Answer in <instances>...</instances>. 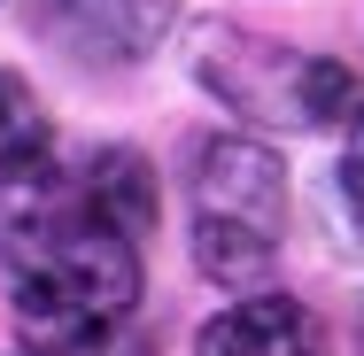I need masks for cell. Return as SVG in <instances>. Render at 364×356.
Returning <instances> with one entry per match:
<instances>
[{
  "label": "cell",
  "instance_id": "obj_3",
  "mask_svg": "<svg viewBox=\"0 0 364 356\" xmlns=\"http://www.w3.org/2000/svg\"><path fill=\"white\" fill-rule=\"evenodd\" d=\"M210 47H202V85L232 101L240 117H264V124H279V132H318V124H333V117H349L357 109V77L341 70V63H326V55H302L287 39H232V31H202Z\"/></svg>",
  "mask_w": 364,
  "mask_h": 356
},
{
  "label": "cell",
  "instance_id": "obj_2",
  "mask_svg": "<svg viewBox=\"0 0 364 356\" xmlns=\"http://www.w3.org/2000/svg\"><path fill=\"white\" fill-rule=\"evenodd\" d=\"M186 240L194 264L218 286H256L272 279L287 248V171L279 155L248 132H218L194 147L186 171Z\"/></svg>",
  "mask_w": 364,
  "mask_h": 356
},
{
  "label": "cell",
  "instance_id": "obj_7",
  "mask_svg": "<svg viewBox=\"0 0 364 356\" xmlns=\"http://www.w3.org/2000/svg\"><path fill=\"white\" fill-rule=\"evenodd\" d=\"M47 109H39V93L23 85L16 70H0V178H39L47 171Z\"/></svg>",
  "mask_w": 364,
  "mask_h": 356
},
{
  "label": "cell",
  "instance_id": "obj_5",
  "mask_svg": "<svg viewBox=\"0 0 364 356\" xmlns=\"http://www.w3.org/2000/svg\"><path fill=\"white\" fill-rule=\"evenodd\" d=\"M55 186H70L93 217H109V225L132 232V240L155 225V178H147V155H140V147H93V155H85L77 171H63Z\"/></svg>",
  "mask_w": 364,
  "mask_h": 356
},
{
  "label": "cell",
  "instance_id": "obj_9",
  "mask_svg": "<svg viewBox=\"0 0 364 356\" xmlns=\"http://www.w3.org/2000/svg\"><path fill=\"white\" fill-rule=\"evenodd\" d=\"M39 356H63V349H39Z\"/></svg>",
  "mask_w": 364,
  "mask_h": 356
},
{
  "label": "cell",
  "instance_id": "obj_4",
  "mask_svg": "<svg viewBox=\"0 0 364 356\" xmlns=\"http://www.w3.org/2000/svg\"><path fill=\"white\" fill-rule=\"evenodd\" d=\"M194 356H333V341H326V318L302 310L294 294H240L202 325Z\"/></svg>",
  "mask_w": 364,
  "mask_h": 356
},
{
  "label": "cell",
  "instance_id": "obj_1",
  "mask_svg": "<svg viewBox=\"0 0 364 356\" xmlns=\"http://www.w3.org/2000/svg\"><path fill=\"white\" fill-rule=\"evenodd\" d=\"M0 294L39 349H85L140 302V248L47 171L0 217Z\"/></svg>",
  "mask_w": 364,
  "mask_h": 356
},
{
  "label": "cell",
  "instance_id": "obj_8",
  "mask_svg": "<svg viewBox=\"0 0 364 356\" xmlns=\"http://www.w3.org/2000/svg\"><path fill=\"white\" fill-rule=\"evenodd\" d=\"M341 194H349V210L364 217V101L349 109V132H341Z\"/></svg>",
  "mask_w": 364,
  "mask_h": 356
},
{
  "label": "cell",
  "instance_id": "obj_6",
  "mask_svg": "<svg viewBox=\"0 0 364 356\" xmlns=\"http://www.w3.org/2000/svg\"><path fill=\"white\" fill-rule=\"evenodd\" d=\"M47 16L70 31L85 55H101V63H132L155 47V31L171 23V0H47Z\"/></svg>",
  "mask_w": 364,
  "mask_h": 356
}]
</instances>
